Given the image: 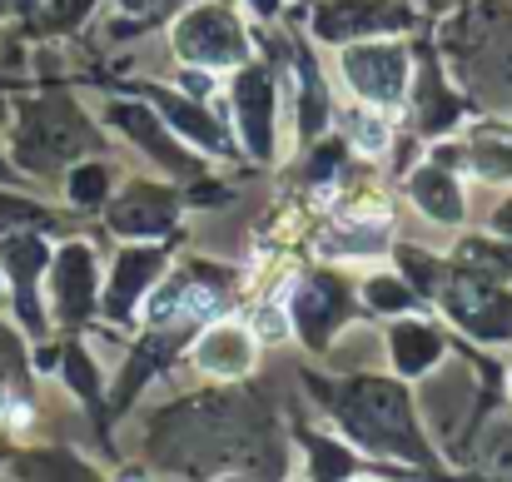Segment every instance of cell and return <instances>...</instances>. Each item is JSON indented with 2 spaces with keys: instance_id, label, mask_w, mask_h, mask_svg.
I'll return each mask as SVG.
<instances>
[{
  "instance_id": "8",
  "label": "cell",
  "mask_w": 512,
  "mask_h": 482,
  "mask_svg": "<svg viewBox=\"0 0 512 482\" xmlns=\"http://www.w3.org/2000/svg\"><path fill=\"white\" fill-rule=\"evenodd\" d=\"M55 284H60V304H65L70 314H85V304H90V254H85V249H70V254L60 259Z\"/></svg>"
},
{
  "instance_id": "3",
  "label": "cell",
  "mask_w": 512,
  "mask_h": 482,
  "mask_svg": "<svg viewBox=\"0 0 512 482\" xmlns=\"http://www.w3.org/2000/svg\"><path fill=\"white\" fill-rule=\"evenodd\" d=\"M453 314L468 323L473 333H483V338L512 333L508 299H503L493 284H483V279H458V284H453Z\"/></svg>"
},
{
  "instance_id": "11",
  "label": "cell",
  "mask_w": 512,
  "mask_h": 482,
  "mask_svg": "<svg viewBox=\"0 0 512 482\" xmlns=\"http://www.w3.org/2000/svg\"><path fill=\"white\" fill-rule=\"evenodd\" d=\"M413 194H418V204H423L433 219H448V224L458 219V189H453L438 169L418 174V179H413Z\"/></svg>"
},
{
  "instance_id": "14",
  "label": "cell",
  "mask_w": 512,
  "mask_h": 482,
  "mask_svg": "<svg viewBox=\"0 0 512 482\" xmlns=\"http://www.w3.org/2000/svg\"><path fill=\"white\" fill-rule=\"evenodd\" d=\"M314 448V458H319V482H334L348 473V453H334L329 443H309Z\"/></svg>"
},
{
  "instance_id": "22",
  "label": "cell",
  "mask_w": 512,
  "mask_h": 482,
  "mask_svg": "<svg viewBox=\"0 0 512 482\" xmlns=\"http://www.w3.org/2000/svg\"><path fill=\"white\" fill-rule=\"evenodd\" d=\"M229 482H239V478H229Z\"/></svg>"
},
{
  "instance_id": "16",
  "label": "cell",
  "mask_w": 512,
  "mask_h": 482,
  "mask_svg": "<svg viewBox=\"0 0 512 482\" xmlns=\"http://www.w3.org/2000/svg\"><path fill=\"white\" fill-rule=\"evenodd\" d=\"M254 328H259V338H284V314L279 309H259Z\"/></svg>"
},
{
  "instance_id": "20",
  "label": "cell",
  "mask_w": 512,
  "mask_h": 482,
  "mask_svg": "<svg viewBox=\"0 0 512 482\" xmlns=\"http://www.w3.org/2000/svg\"><path fill=\"white\" fill-rule=\"evenodd\" d=\"M254 10H264V15H269V10H279V0H254Z\"/></svg>"
},
{
  "instance_id": "5",
  "label": "cell",
  "mask_w": 512,
  "mask_h": 482,
  "mask_svg": "<svg viewBox=\"0 0 512 482\" xmlns=\"http://www.w3.org/2000/svg\"><path fill=\"white\" fill-rule=\"evenodd\" d=\"M269 80L264 75H244L239 80V115H244V130H249V145L254 155H269Z\"/></svg>"
},
{
  "instance_id": "1",
  "label": "cell",
  "mask_w": 512,
  "mask_h": 482,
  "mask_svg": "<svg viewBox=\"0 0 512 482\" xmlns=\"http://www.w3.org/2000/svg\"><path fill=\"white\" fill-rule=\"evenodd\" d=\"M179 50L199 65H239L244 60V35L239 25L224 15V10H194L184 25H179Z\"/></svg>"
},
{
  "instance_id": "7",
  "label": "cell",
  "mask_w": 512,
  "mask_h": 482,
  "mask_svg": "<svg viewBox=\"0 0 512 482\" xmlns=\"http://www.w3.org/2000/svg\"><path fill=\"white\" fill-rule=\"evenodd\" d=\"M199 363L209 373H244L249 368V333L239 328H214L204 343H199Z\"/></svg>"
},
{
  "instance_id": "6",
  "label": "cell",
  "mask_w": 512,
  "mask_h": 482,
  "mask_svg": "<svg viewBox=\"0 0 512 482\" xmlns=\"http://www.w3.org/2000/svg\"><path fill=\"white\" fill-rule=\"evenodd\" d=\"M378 25H398V15L383 10L378 0H343L334 10H324V20H319L324 35H358V30H378Z\"/></svg>"
},
{
  "instance_id": "4",
  "label": "cell",
  "mask_w": 512,
  "mask_h": 482,
  "mask_svg": "<svg viewBox=\"0 0 512 482\" xmlns=\"http://www.w3.org/2000/svg\"><path fill=\"white\" fill-rule=\"evenodd\" d=\"M219 309V294L204 289V284H165L155 299H150V319L155 323H194V319H209Z\"/></svg>"
},
{
  "instance_id": "19",
  "label": "cell",
  "mask_w": 512,
  "mask_h": 482,
  "mask_svg": "<svg viewBox=\"0 0 512 482\" xmlns=\"http://www.w3.org/2000/svg\"><path fill=\"white\" fill-rule=\"evenodd\" d=\"M498 229H503V234H512V204L503 209V214H498Z\"/></svg>"
},
{
  "instance_id": "15",
  "label": "cell",
  "mask_w": 512,
  "mask_h": 482,
  "mask_svg": "<svg viewBox=\"0 0 512 482\" xmlns=\"http://www.w3.org/2000/svg\"><path fill=\"white\" fill-rule=\"evenodd\" d=\"M373 304H378V309H403V304H408V294H403L398 284L378 279V284H373Z\"/></svg>"
},
{
  "instance_id": "12",
  "label": "cell",
  "mask_w": 512,
  "mask_h": 482,
  "mask_svg": "<svg viewBox=\"0 0 512 482\" xmlns=\"http://www.w3.org/2000/svg\"><path fill=\"white\" fill-rule=\"evenodd\" d=\"M393 348H398V368H403V373H418V368L438 353V338H433L428 328H418V323H403V328L393 333Z\"/></svg>"
},
{
  "instance_id": "21",
  "label": "cell",
  "mask_w": 512,
  "mask_h": 482,
  "mask_svg": "<svg viewBox=\"0 0 512 482\" xmlns=\"http://www.w3.org/2000/svg\"><path fill=\"white\" fill-rule=\"evenodd\" d=\"M0 294H5V284H0Z\"/></svg>"
},
{
  "instance_id": "2",
  "label": "cell",
  "mask_w": 512,
  "mask_h": 482,
  "mask_svg": "<svg viewBox=\"0 0 512 482\" xmlns=\"http://www.w3.org/2000/svg\"><path fill=\"white\" fill-rule=\"evenodd\" d=\"M343 75L368 100H398L408 85V55L393 45H358L343 55Z\"/></svg>"
},
{
  "instance_id": "18",
  "label": "cell",
  "mask_w": 512,
  "mask_h": 482,
  "mask_svg": "<svg viewBox=\"0 0 512 482\" xmlns=\"http://www.w3.org/2000/svg\"><path fill=\"white\" fill-rule=\"evenodd\" d=\"M70 378H75V388H80V393H95V373L85 368V358H80V353L70 358Z\"/></svg>"
},
{
  "instance_id": "10",
  "label": "cell",
  "mask_w": 512,
  "mask_h": 482,
  "mask_svg": "<svg viewBox=\"0 0 512 482\" xmlns=\"http://www.w3.org/2000/svg\"><path fill=\"white\" fill-rule=\"evenodd\" d=\"M343 304V294L329 284V279H319V284H309L304 294H299V319H304V333H324L329 328V319H334V309Z\"/></svg>"
},
{
  "instance_id": "17",
  "label": "cell",
  "mask_w": 512,
  "mask_h": 482,
  "mask_svg": "<svg viewBox=\"0 0 512 482\" xmlns=\"http://www.w3.org/2000/svg\"><path fill=\"white\" fill-rule=\"evenodd\" d=\"M105 189V169H85V174H75V194L80 199H95Z\"/></svg>"
},
{
  "instance_id": "13",
  "label": "cell",
  "mask_w": 512,
  "mask_h": 482,
  "mask_svg": "<svg viewBox=\"0 0 512 482\" xmlns=\"http://www.w3.org/2000/svg\"><path fill=\"white\" fill-rule=\"evenodd\" d=\"M353 145L368 150V155L383 150V145H388V125H383L378 115H358V120H353Z\"/></svg>"
},
{
  "instance_id": "9",
  "label": "cell",
  "mask_w": 512,
  "mask_h": 482,
  "mask_svg": "<svg viewBox=\"0 0 512 482\" xmlns=\"http://www.w3.org/2000/svg\"><path fill=\"white\" fill-rule=\"evenodd\" d=\"M160 269V254H150V249H140V254H125L120 259V279H115V299H110V309L120 314V309H130V299L150 284V274Z\"/></svg>"
}]
</instances>
